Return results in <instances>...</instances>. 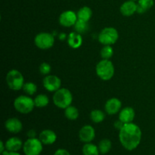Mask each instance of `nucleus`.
Listing matches in <instances>:
<instances>
[{
	"label": "nucleus",
	"instance_id": "nucleus-1",
	"mask_svg": "<svg viewBox=\"0 0 155 155\" xmlns=\"http://www.w3.org/2000/svg\"><path fill=\"white\" fill-rule=\"evenodd\" d=\"M142 135V130L136 124H125L119 130L120 142L127 151H133L140 145Z\"/></svg>",
	"mask_w": 155,
	"mask_h": 155
},
{
	"label": "nucleus",
	"instance_id": "nucleus-2",
	"mask_svg": "<svg viewBox=\"0 0 155 155\" xmlns=\"http://www.w3.org/2000/svg\"><path fill=\"white\" fill-rule=\"evenodd\" d=\"M53 103L56 107L65 109L71 105L73 101V95L71 91L65 88H61L54 92L53 95Z\"/></svg>",
	"mask_w": 155,
	"mask_h": 155
},
{
	"label": "nucleus",
	"instance_id": "nucleus-3",
	"mask_svg": "<svg viewBox=\"0 0 155 155\" xmlns=\"http://www.w3.org/2000/svg\"><path fill=\"white\" fill-rule=\"evenodd\" d=\"M95 71L101 80L107 81L112 79L114 75V66L110 60L102 59L97 64Z\"/></svg>",
	"mask_w": 155,
	"mask_h": 155
},
{
	"label": "nucleus",
	"instance_id": "nucleus-4",
	"mask_svg": "<svg viewBox=\"0 0 155 155\" xmlns=\"http://www.w3.org/2000/svg\"><path fill=\"white\" fill-rule=\"evenodd\" d=\"M14 107L19 113L27 114L34 108V99L27 95H20L14 101Z\"/></svg>",
	"mask_w": 155,
	"mask_h": 155
},
{
	"label": "nucleus",
	"instance_id": "nucleus-5",
	"mask_svg": "<svg viewBox=\"0 0 155 155\" xmlns=\"http://www.w3.org/2000/svg\"><path fill=\"white\" fill-rule=\"evenodd\" d=\"M6 83L12 90L18 91L23 89L24 85V78L19 71L12 69L6 75Z\"/></svg>",
	"mask_w": 155,
	"mask_h": 155
},
{
	"label": "nucleus",
	"instance_id": "nucleus-6",
	"mask_svg": "<svg viewBox=\"0 0 155 155\" xmlns=\"http://www.w3.org/2000/svg\"><path fill=\"white\" fill-rule=\"evenodd\" d=\"M119 38V33L114 27H107L103 29L99 33L98 39L104 45H111L116 43Z\"/></svg>",
	"mask_w": 155,
	"mask_h": 155
},
{
	"label": "nucleus",
	"instance_id": "nucleus-7",
	"mask_svg": "<svg viewBox=\"0 0 155 155\" xmlns=\"http://www.w3.org/2000/svg\"><path fill=\"white\" fill-rule=\"evenodd\" d=\"M43 144L37 138H28L23 145L25 155H40L43 150Z\"/></svg>",
	"mask_w": 155,
	"mask_h": 155
},
{
	"label": "nucleus",
	"instance_id": "nucleus-8",
	"mask_svg": "<svg viewBox=\"0 0 155 155\" xmlns=\"http://www.w3.org/2000/svg\"><path fill=\"white\" fill-rule=\"evenodd\" d=\"M34 43L39 49L46 50L51 48L54 44V38L52 34L46 32L39 33L35 36Z\"/></svg>",
	"mask_w": 155,
	"mask_h": 155
},
{
	"label": "nucleus",
	"instance_id": "nucleus-9",
	"mask_svg": "<svg viewBox=\"0 0 155 155\" xmlns=\"http://www.w3.org/2000/svg\"><path fill=\"white\" fill-rule=\"evenodd\" d=\"M42 83H43V86L47 91L48 92H55L56 91L61 89V80L58 77L55 75H46L44 77L43 80H42Z\"/></svg>",
	"mask_w": 155,
	"mask_h": 155
},
{
	"label": "nucleus",
	"instance_id": "nucleus-10",
	"mask_svg": "<svg viewBox=\"0 0 155 155\" xmlns=\"http://www.w3.org/2000/svg\"><path fill=\"white\" fill-rule=\"evenodd\" d=\"M77 15L71 10L64 11L59 16V24L65 27H71L75 25L77 21Z\"/></svg>",
	"mask_w": 155,
	"mask_h": 155
},
{
	"label": "nucleus",
	"instance_id": "nucleus-11",
	"mask_svg": "<svg viewBox=\"0 0 155 155\" xmlns=\"http://www.w3.org/2000/svg\"><path fill=\"white\" fill-rule=\"evenodd\" d=\"M95 137V129L90 125L83 126L79 132V138L84 143L92 142Z\"/></svg>",
	"mask_w": 155,
	"mask_h": 155
},
{
	"label": "nucleus",
	"instance_id": "nucleus-12",
	"mask_svg": "<svg viewBox=\"0 0 155 155\" xmlns=\"http://www.w3.org/2000/svg\"><path fill=\"white\" fill-rule=\"evenodd\" d=\"M121 107H122V102L119 98H111L106 101L104 109L107 114L114 115L120 111Z\"/></svg>",
	"mask_w": 155,
	"mask_h": 155
},
{
	"label": "nucleus",
	"instance_id": "nucleus-13",
	"mask_svg": "<svg viewBox=\"0 0 155 155\" xmlns=\"http://www.w3.org/2000/svg\"><path fill=\"white\" fill-rule=\"evenodd\" d=\"M5 127L9 133L17 134L23 129V124L19 119L16 117L8 118L5 123Z\"/></svg>",
	"mask_w": 155,
	"mask_h": 155
},
{
	"label": "nucleus",
	"instance_id": "nucleus-14",
	"mask_svg": "<svg viewBox=\"0 0 155 155\" xmlns=\"http://www.w3.org/2000/svg\"><path fill=\"white\" fill-rule=\"evenodd\" d=\"M120 11L124 16H132L137 12V3L133 0H127L121 5Z\"/></svg>",
	"mask_w": 155,
	"mask_h": 155
},
{
	"label": "nucleus",
	"instance_id": "nucleus-15",
	"mask_svg": "<svg viewBox=\"0 0 155 155\" xmlns=\"http://www.w3.org/2000/svg\"><path fill=\"white\" fill-rule=\"evenodd\" d=\"M39 139L43 145H50L56 142L57 135L51 130H44L39 133Z\"/></svg>",
	"mask_w": 155,
	"mask_h": 155
},
{
	"label": "nucleus",
	"instance_id": "nucleus-16",
	"mask_svg": "<svg viewBox=\"0 0 155 155\" xmlns=\"http://www.w3.org/2000/svg\"><path fill=\"white\" fill-rule=\"evenodd\" d=\"M135 110L131 107H124L119 112V120L121 122L125 124H130L133 123L135 118Z\"/></svg>",
	"mask_w": 155,
	"mask_h": 155
},
{
	"label": "nucleus",
	"instance_id": "nucleus-17",
	"mask_svg": "<svg viewBox=\"0 0 155 155\" xmlns=\"http://www.w3.org/2000/svg\"><path fill=\"white\" fill-rule=\"evenodd\" d=\"M22 140L18 137H11L6 141L5 148L6 150L8 151H18L23 148Z\"/></svg>",
	"mask_w": 155,
	"mask_h": 155
},
{
	"label": "nucleus",
	"instance_id": "nucleus-18",
	"mask_svg": "<svg viewBox=\"0 0 155 155\" xmlns=\"http://www.w3.org/2000/svg\"><path fill=\"white\" fill-rule=\"evenodd\" d=\"M68 43L71 48H78L83 44V37L77 32H72L68 36Z\"/></svg>",
	"mask_w": 155,
	"mask_h": 155
},
{
	"label": "nucleus",
	"instance_id": "nucleus-19",
	"mask_svg": "<svg viewBox=\"0 0 155 155\" xmlns=\"http://www.w3.org/2000/svg\"><path fill=\"white\" fill-rule=\"evenodd\" d=\"M77 15L78 20L85 21V22H89L92 15V9L88 6H83L79 9Z\"/></svg>",
	"mask_w": 155,
	"mask_h": 155
},
{
	"label": "nucleus",
	"instance_id": "nucleus-20",
	"mask_svg": "<svg viewBox=\"0 0 155 155\" xmlns=\"http://www.w3.org/2000/svg\"><path fill=\"white\" fill-rule=\"evenodd\" d=\"M154 3V0H138L137 13H145L153 7Z\"/></svg>",
	"mask_w": 155,
	"mask_h": 155
},
{
	"label": "nucleus",
	"instance_id": "nucleus-21",
	"mask_svg": "<svg viewBox=\"0 0 155 155\" xmlns=\"http://www.w3.org/2000/svg\"><path fill=\"white\" fill-rule=\"evenodd\" d=\"M83 155H99L100 151L98 147L92 142L85 143L82 148Z\"/></svg>",
	"mask_w": 155,
	"mask_h": 155
},
{
	"label": "nucleus",
	"instance_id": "nucleus-22",
	"mask_svg": "<svg viewBox=\"0 0 155 155\" xmlns=\"http://www.w3.org/2000/svg\"><path fill=\"white\" fill-rule=\"evenodd\" d=\"M35 107L42 108V107H46L49 103V98L45 94H39L34 98Z\"/></svg>",
	"mask_w": 155,
	"mask_h": 155
},
{
	"label": "nucleus",
	"instance_id": "nucleus-23",
	"mask_svg": "<svg viewBox=\"0 0 155 155\" xmlns=\"http://www.w3.org/2000/svg\"><path fill=\"white\" fill-rule=\"evenodd\" d=\"M64 115L70 120H76L79 117V110L74 106L70 105L64 109Z\"/></svg>",
	"mask_w": 155,
	"mask_h": 155
},
{
	"label": "nucleus",
	"instance_id": "nucleus-24",
	"mask_svg": "<svg viewBox=\"0 0 155 155\" xmlns=\"http://www.w3.org/2000/svg\"><path fill=\"white\" fill-rule=\"evenodd\" d=\"M98 149H99L100 154H106L110 151L112 148V143L110 140L107 139H104L101 140L98 143Z\"/></svg>",
	"mask_w": 155,
	"mask_h": 155
},
{
	"label": "nucleus",
	"instance_id": "nucleus-25",
	"mask_svg": "<svg viewBox=\"0 0 155 155\" xmlns=\"http://www.w3.org/2000/svg\"><path fill=\"white\" fill-rule=\"evenodd\" d=\"M90 117L91 120L93 121L95 124H99L101 123L105 118V114H104V112L101 110H98V109H95L93 110L90 114Z\"/></svg>",
	"mask_w": 155,
	"mask_h": 155
},
{
	"label": "nucleus",
	"instance_id": "nucleus-26",
	"mask_svg": "<svg viewBox=\"0 0 155 155\" xmlns=\"http://www.w3.org/2000/svg\"><path fill=\"white\" fill-rule=\"evenodd\" d=\"M23 90L27 95H33L37 91V86L33 82H27V83H24V86H23Z\"/></svg>",
	"mask_w": 155,
	"mask_h": 155
},
{
	"label": "nucleus",
	"instance_id": "nucleus-27",
	"mask_svg": "<svg viewBox=\"0 0 155 155\" xmlns=\"http://www.w3.org/2000/svg\"><path fill=\"white\" fill-rule=\"evenodd\" d=\"M74 29L75 31L79 33H84L89 29V25H88V22H85V21H80V20H77L76 22L75 25H74Z\"/></svg>",
	"mask_w": 155,
	"mask_h": 155
},
{
	"label": "nucleus",
	"instance_id": "nucleus-28",
	"mask_svg": "<svg viewBox=\"0 0 155 155\" xmlns=\"http://www.w3.org/2000/svg\"><path fill=\"white\" fill-rule=\"evenodd\" d=\"M101 57L102 59H109L113 56L114 54V49L111 47V45H104L102 48L101 49Z\"/></svg>",
	"mask_w": 155,
	"mask_h": 155
},
{
	"label": "nucleus",
	"instance_id": "nucleus-29",
	"mask_svg": "<svg viewBox=\"0 0 155 155\" xmlns=\"http://www.w3.org/2000/svg\"><path fill=\"white\" fill-rule=\"evenodd\" d=\"M51 71V65L48 63L46 62H43L40 64L39 66V72L41 74H43V75H48L50 74Z\"/></svg>",
	"mask_w": 155,
	"mask_h": 155
},
{
	"label": "nucleus",
	"instance_id": "nucleus-30",
	"mask_svg": "<svg viewBox=\"0 0 155 155\" xmlns=\"http://www.w3.org/2000/svg\"><path fill=\"white\" fill-rule=\"evenodd\" d=\"M53 155H71V154H70L68 150L64 149V148H59L54 153Z\"/></svg>",
	"mask_w": 155,
	"mask_h": 155
},
{
	"label": "nucleus",
	"instance_id": "nucleus-31",
	"mask_svg": "<svg viewBox=\"0 0 155 155\" xmlns=\"http://www.w3.org/2000/svg\"><path fill=\"white\" fill-rule=\"evenodd\" d=\"M1 155H21L20 153H18V151H8L7 150L4 151L3 153L0 154Z\"/></svg>",
	"mask_w": 155,
	"mask_h": 155
},
{
	"label": "nucleus",
	"instance_id": "nucleus-32",
	"mask_svg": "<svg viewBox=\"0 0 155 155\" xmlns=\"http://www.w3.org/2000/svg\"><path fill=\"white\" fill-rule=\"evenodd\" d=\"M36 132L34 130H30L27 132V137L28 138H36Z\"/></svg>",
	"mask_w": 155,
	"mask_h": 155
},
{
	"label": "nucleus",
	"instance_id": "nucleus-33",
	"mask_svg": "<svg viewBox=\"0 0 155 155\" xmlns=\"http://www.w3.org/2000/svg\"><path fill=\"white\" fill-rule=\"evenodd\" d=\"M124 125V124L123 122H121L120 120H118L117 121H116V122L114 123V127H116L117 129V130H120L121 128H122L123 127V126Z\"/></svg>",
	"mask_w": 155,
	"mask_h": 155
},
{
	"label": "nucleus",
	"instance_id": "nucleus-34",
	"mask_svg": "<svg viewBox=\"0 0 155 155\" xmlns=\"http://www.w3.org/2000/svg\"><path fill=\"white\" fill-rule=\"evenodd\" d=\"M5 150H6L5 143H4V142H3V141H1V142H0V154H2V153L4 152Z\"/></svg>",
	"mask_w": 155,
	"mask_h": 155
},
{
	"label": "nucleus",
	"instance_id": "nucleus-35",
	"mask_svg": "<svg viewBox=\"0 0 155 155\" xmlns=\"http://www.w3.org/2000/svg\"><path fill=\"white\" fill-rule=\"evenodd\" d=\"M65 38H66V35H65L64 33H61V34H60V36H59V39H61V40H64Z\"/></svg>",
	"mask_w": 155,
	"mask_h": 155
},
{
	"label": "nucleus",
	"instance_id": "nucleus-36",
	"mask_svg": "<svg viewBox=\"0 0 155 155\" xmlns=\"http://www.w3.org/2000/svg\"><path fill=\"white\" fill-rule=\"evenodd\" d=\"M133 1H135V2H136V1H138V0H133Z\"/></svg>",
	"mask_w": 155,
	"mask_h": 155
},
{
	"label": "nucleus",
	"instance_id": "nucleus-37",
	"mask_svg": "<svg viewBox=\"0 0 155 155\" xmlns=\"http://www.w3.org/2000/svg\"><path fill=\"white\" fill-rule=\"evenodd\" d=\"M0 155H1V154H0Z\"/></svg>",
	"mask_w": 155,
	"mask_h": 155
}]
</instances>
